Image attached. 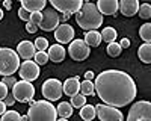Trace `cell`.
Returning a JSON list of instances; mask_svg holds the SVG:
<instances>
[{
	"mask_svg": "<svg viewBox=\"0 0 151 121\" xmlns=\"http://www.w3.org/2000/svg\"><path fill=\"white\" fill-rule=\"evenodd\" d=\"M70 17H71L70 14H62V15L59 17V21H67V20L70 18Z\"/></svg>",
	"mask_w": 151,
	"mask_h": 121,
	"instance_id": "cell-43",
	"label": "cell"
},
{
	"mask_svg": "<svg viewBox=\"0 0 151 121\" xmlns=\"http://www.w3.org/2000/svg\"><path fill=\"white\" fill-rule=\"evenodd\" d=\"M8 88H14V85L17 83V80L14 79V76H6V77H3V80H2Z\"/></svg>",
	"mask_w": 151,
	"mask_h": 121,
	"instance_id": "cell-34",
	"label": "cell"
},
{
	"mask_svg": "<svg viewBox=\"0 0 151 121\" xmlns=\"http://www.w3.org/2000/svg\"><path fill=\"white\" fill-rule=\"evenodd\" d=\"M137 55H139V59L144 64H151V44L144 42L137 50Z\"/></svg>",
	"mask_w": 151,
	"mask_h": 121,
	"instance_id": "cell-21",
	"label": "cell"
},
{
	"mask_svg": "<svg viewBox=\"0 0 151 121\" xmlns=\"http://www.w3.org/2000/svg\"><path fill=\"white\" fill-rule=\"evenodd\" d=\"M97 112H95V106L92 104H85L80 107V118L85 121H92L95 118Z\"/></svg>",
	"mask_w": 151,
	"mask_h": 121,
	"instance_id": "cell-22",
	"label": "cell"
},
{
	"mask_svg": "<svg viewBox=\"0 0 151 121\" xmlns=\"http://www.w3.org/2000/svg\"><path fill=\"white\" fill-rule=\"evenodd\" d=\"M41 20H42V14H41V12H33V14H30V20L27 23H32V24H35V26H40Z\"/></svg>",
	"mask_w": 151,
	"mask_h": 121,
	"instance_id": "cell-33",
	"label": "cell"
},
{
	"mask_svg": "<svg viewBox=\"0 0 151 121\" xmlns=\"http://www.w3.org/2000/svg\"><path fill=\"white\" fill-rule=\"evenodd\" d=\"M56 111H58V115L60 118H67L68 120L73 115V106L70 103H67V102H60L59 106L56 107Z\"/></svg>",
	"mask_w": 151,
	"mask_h": 121,
	"instance_id": "cell-23",
	"label": "cell"
},
{
	"mask_svg": "<svg viewBox=\"0 0 151 121\" xmlns=\"http://www.w3.org/2000/svg\"><path fill=\"white\" fill-rule=\"evenodd\" d=\"M52 8L58 12H64V14H77L79 9L83 6L82 0H50Z\"/></svg>",
	"mask_w": 151,
	"mask_h": 121,
	"instance_id": "cell-9",
	"label": "cell"
},
{
	"mask_svg": "<svg viewBox=\"0 0 151 121\" xmlns=\"http://www.w3.org/2000/svg\"><path fill=\"white\" fill-rule=\"evenodd\" d=\"M41 91H42L44 99L48 100V102H56L62 97V94H64V91H62V83L58 79H47L42 83Z\"/></svg>",
	"mask_w": 151,
	"mask_h": 121,
	"instance_id": "cell-7",
	"label": "cell"
},
{
	"mask_svg": "<svg viewBox=\"0 0 151 121\" xmlns=\"http://www.w3.org/2000/svg\"><path fill=\"white\" fill-rule=\"evenodd\" d=\"M21 8L29 11L30 14L33 12H42L47 8L45 0H21Z\"/></svg>",
	"mask_w": 151,
	"mask_h": 121,
	"instance_id": "cell-18",
	"label": "cell"
},
{
	"mask_svg": "<svg viewBox=\"0 0 151 121\" xmlns=\"http://www.w3.org/2000/svg\"><path fill=\"white\" fill-rule=\"evenodd\" d=\"M18 17H20L21 20H24V21H29V20H30V12L26 11V9H23V8H20V11H18Z\"/></svg>",
	"mask_w": 151,
	"mask_h": 121,
	"instance_id": "cell-35",
	"label": "cell"
},
{
	"mask_svg": "<svg viewBox=\"0 0 151 121\" xmlns=\"http://www.w3.org/2000/svg\"><path fill=\"white\" fill-rule=\"evenodd\" d=\"M118 9H121V14L124 17H133L134 14H137L139 2L137 0H121L118 2Z\"/></svg>",
	"mask_w": 151,
	"mask_h": 121,
	"instance_id": "cell-15",
	"label": "cell"
},
{
	"mask_svg": "<svg viewBox=\"0 0 151 121\" xmlns=\"http://www.w3.org/2000/svg\"><path fill=\"white\" fill-rule=\"evenodd\" d=\"M35 45L30 41H21L17 47V55L20 58H23L24 60H30L35 56Z\"/></svg>",
	"mask_w": 151,
	"mask_h": 121,
	"instance_id": "cell-16",
	"label": "cell"
},
{
	"mask_svg": "<svg viewBox=\"0 0 151 121\" xmlns=\"http://www.w3.org/2000/svg\"><path fill=\"white\" fill-rule=\"evenodd\" d=\"M119 45H121V48H127L129 45H130V40L129 38H124V40H121V42H118Z\"/></svg>",
	"mask_w": 151,
	"mask_h": 121,
	"instance_id": "cell-39",
	"label": "cell"
},
{
	"mask_svg": "<svg viewBox=\"0 0 151 121\" xmlns=\"http://www.w3.org/2000/svg\"><path fill=\"white\" fill-rule=\"evenodd\" d=\"M26 30H27L29 33H35V32L38 30V26H35V24H32V23H27V24H26Z\"/></svg>",
	"mask_w": 151,
	"mask_h": 121,
	"instance_id": "cell-38",
	"label": "cell"
},
{
	"mask_svg": "<svg viewBox=\"0 0 151 121\" xmlns=\"http://www.w3.org/2000/svg\"><path fill=\"white\" fill-rule=\"evenodd\" d=\"M137 14H139V17H141V18L148 20V18L151 17V6H150V3H142V5H139Z\"/></svg>",
	"mask_w": 151,
	"mask_h": 121,
	"instance_id": "cell-30",
	"label": "cell"
},
{
	"mask_svg": "<svg viewBox=\"0 0 151 121\" xmlns=\"http://www.w3.org/2000/svg\"><path fill=\"white\" fill-rule=\"evenodd\" d=\"M3 102H5L6 106H12V104L15 103V99H14V95H12V94H11V95L8 94V95L5 97V100H3Z\"/></svg>",
	"mask_w": 151,
	"mask_h": 121,
	"instance_id": "cell-37",
	"label": "cell"
},
{
	"mask_svg": "<svg viewBox=\"0 0 151 121\" xmlns=\"http://www.w3.org/2000/svg\"><path fill=\"white\" fill-rule=\"evenodd\" d=\"M97 9L100 14L104 15H116L118 14V0H98L97 2Z\"/></svg>",
	"mask_w": 151,
	"mask_h": 121,
	"instance_id": "cell-14",
	"label": "cell"
},
{
	"mask_svg": "<svg viewBox=\"0 0 151 121\" xmlns=\"http://www.w3.org/2000/svg\"><path fill=\"white\" fill-rule=\"evenodd\" d=\"M106 52H107V55L110 58H118L121 55V52H122V48H121V45L118 42H110V44H107Z\"/></svg>",
	"mask_w": 151,
	"mask_h": 121,
	"instance_id": "cell-26",
	"label": "cell"
},
{
	"mask_svg": "<svg viewBox=\"0 0 151 121\" xmlns=\"http://www.w3.org/2000/svg\"><path fill=\"white\" fill-rule=\"evenodd\" d=\"M2 18H3V11L0 9V20H2Z\"/></svg>",
	"mask_w": 151,
	"mask_h": 121,
	"instance_id": "cell-44",
	"label": "cell"
},
{
	"mask_svg": "<svg viewBox=\"0 0 151 121\" xmlns=\"http://www.w3.org/2000/svg\"><path fill=\"white\" fill-rule=\"evenodd\" d=\"M0 121H23V120H21V115L17 111H6L2 115V120Z\"/></svg>",
	"mask_w": 151,
	"mask_h": 121,
	"instance_id": "cell-29",
	"label": "cell"
},
{
	"mask_svg": "<svg viewBox=\"0 0 151 121\" xmlns=\"http://www.w3.org/2000/svg\"><path fill=\"white\" fill-rule=\"evenodd\" d=\"M56 121H68L67 118H59V120H56Z\"/></svg>",
	"mask_w": 151,
	"mask_h": 121,
	"instance_id": "cell-45",
	"label": "cell"
},
{
	"mask_svg": "<svg viewBox=\"0 0 151 121\" xmlns=\"http://www.w3.org/2000/svg\"><path fill=\"white\" fill-rule=\"evenodd\" d=\"M88 47H98L100 42H101V35H100L97 30H89L86 35H85V40Z\"/></svg>",
	"mask_w": 151,
	"mask_h": 121,
	"instance_id": "cell-20",
	"label": "cell"
},
{
	"mask_svg": "<svg viewBox=\"0 0 151 121\" xmlns=\"http://www.w3.org/2000/svg\"><path fill=\"white\" fill-rule=\"evenodd\" d=\"M73 107H82V106H85L86 104V97L83 95V94H76V95H73L71 97V103H70Z\"/></svg>",
	"mask_w": 151,
	"mask_h": 121,
	"instance_id": "cell-28",
	"label": "cell"
},
{
	"mask_svg": "<svg viewBox=\"0 0 151 121\" xmlns=\"http://www.w3.org/2000/svg\"><path fill=\"white\" fill-rule=\"evenodd\" d=\"M33 58H35V62L38 65H44V64L48 62V55L45 52H36Z\"/></svg>",
	"mask_w": 151,
	"mask_h": 121,
	"instance_id": "cell-32",
	"label": "cell"
},
{
	"mask_svg": "<svg viewBox=\"0 0 151 121\" xmlns=\"http://www.w3.org/2000/svg\"><path fill=\"white\" fill-rule=\"evenodd\" d=\"M48 59L52 60V62H62V60L65 59V48L62 47L60 44H55V45H50L48 48Z\"/></svg>",
	"mask_w": 151,
	"mask_h": 121,
	"instance_id": "cell-19",
	"label": "cell"
},
{
	"mask_svg": "<svg viewBox=\"0 0 151 121\" xmlns=\"http://www.w3.org/2000/svg\"><path fill=\"white\" fill-rule=\"evenodd\" d=\"M18 74L23 80L33 82L40 77V65L35 60H24L18 68Z\"/></svg>",
	"mask_w": 151,
	"mask_h": 121,
	"instance_id": "cell-12",
	"label": "cell"
},
{
	"mask_svg": "<svg viewBox=\"0 0 151 121\" xmlns=\"http://www.w3.org/2000/svg\"><path fill=\"white\" fill-rule=\"evenodd\" d=\"M5 112H6V104L3 100H0V115H3Z\"/></svg>",
	"mask_w": 151,
	"mask_h": 121,
	"instance_id": "cell-41",
	"label": "cell"
},
{
	"mask_svg": "<svg viewBox=\"0 0 151 121\" xmlns=\"http://www.w3.org/2000/svg\"><path fill=\"white\" fill-rule=\"evenodd\" d=\"M94 91L104 104L124 107L130 104L137 94L136 83L130 74L121 70H106L94 77Z\"/></svg>",
	"mask_w": 151,
	"mask_h": 121,
	"instance_id": "cell-1",
	"label": "cell"
},
{
	"mask_svg": "<svg viewBox=\"0 0 151 121\" xmlns=\"http://www.w3.org/2000/svg\"><path fill=\"white\" fill-rule=\"evenodd\" d=\"M94 77H95L94 71H86V73H85V80H92Z\"/></svg>",
	"mask_w": 151,
	"mask_h": 121,
	"instance_id": "cell-40",
	"label": "cell"
},
{
	"mask_svg": "<svg viewBox=\"0 0 151 121\" xmlns=\"http://www.w3.org/2000/svg\"><path fill=\"white\" fill-rule=\"evenodd\" d=\"M76 23L85 30H97L103 24V15L98 12L95 3H83L76 14Z\"/></svg>",
	"mask_w": 151,
	"mask_h": 121,
	"instance_id": "cell-2",
	"label": "cell"
},
{
	"mask_svg": "<svg viewBox=\"0 0 151 121\" xmlns=\"http://www.w3.org/2000/svg\"><path fill=\"white\" fill-rule=\"evenodd\" d=\"M100 35H101V41H104V42H107V44L115 42L116 36H118L116 30L113 29V27H104V29H103V32L100 33Z\"/></svg>",
	"mask_w": 151,
	"mask_h": 121,
	"instance_id": "cell-24",
	"label": "cell"
},
{
	"mask_svg": "<svg viewBox=\"0 0 151 121\" xmlns=\"http://www.w3.org/2000/svg\"><path fill=\"white\" fill-rule=\"evenodd\" d=\"M95 112L100 121H124V115L119 109L107 104H97Z\"/></svg>",
	"mask_w": 151,
	"mask_h": 121,
	"instance_id": "cell-11",
	"label": "cell"
},
{
	"mask_svg": "<svg viewBox=\"0 0 151 121\" xmlns=\"http://www.w3.org/2000/svg\"><path fill=\"white\" fill-rule=\"evenodd\" d=\"M91 53V48L86 45V42L83 40H73L70 42L68 47V55L71 56L73 60H77V62H82L85 60Z\"/></svg>",
	"mask_w": 151,
	"mask_h": 121,
	"instance_id": "cell-8",
	"label": "cell"
},
{
	"mask_svg": "<svg viewBox=\"0 0 151 121\" xmlns=\"http://www.w3.org/2000/svg\"><path fill=\"white\" fill-rule=\"evenodd\" d=\"M58 111L48 100L35 102L27 111V121H56Z\"/></svg>",
	"mask_w": 151,
	"mask_h": 121,
	"instance_id": "cell-3",
	"label": "cell"
},
{
	"mask_svg": "<svg viewBox=\"0 0 151 121\" xmlns=\"http://www.w3.org/2000/svg\"><path fill=\"white\" fill-rule=\"evenodd\" d=\"M3 6H5V9H12V2H11V0H5V2H3Z\"/></svg>",
	"mask_w": 151,
	"mask_h": 121,
	"instance_id": "cell-42",
	"label": "cell"
},
{
	"mask_svg": "<svg viewBox=\"0 0 151 121\" xmlns=\"http://www.w3.org/2000/svg\"><path fill=\"white\" fill-rule=\"evenodd\" d=\"M73 36H74V29L70 24H59L55 30V38L56 41L62 45V44H68L73 41Z\"/></svg>",
	"mask_w": 151,
	"mask_h": 121,
	"instance_id": "cell-13",
	"label": "cell"
},
{
	"mask_svg": "<svg viewBox=\"0 0 151 121\" xmlns=\"http://www.w3.org/2000/svg\"><path fill=\"white\" fill-rule=\"evenodd\" d=\"M80 94H83L85 97L95 94V91H94V82L92 80H83L80 83Z\"/></svg>",
	"mask_w": 151,
	"mask_h": 121,
	"instance_id": "cell-25",
	"label": "cell"
},
{
	"mask_svg": "<svg viewBox=\"0 0 151 121\" xmlns=\"http://www.w3.org/2000/svg\"><path fill=\"white\" fill-rule=\"evenodd\" d=\"M125 121H151V103L145 100L133 103Z\"/></svg>",
	"mask_w": 151,
	"mask_h": 121,
	"instance_id": "cell-5",
	"label": "cell"
},
{
	"mask_svg": "<svg viewBox=\"0 0 151 121\" xmlns=\"http://www.w3.org/2000/svg\"><path fill=\"white\" fill-rule=\"evenodd\" d=\"M35 48H38V52H45V48H48V41L44 38V36H38L33 42Z\"/></svg>",
	"mask_w": 151,
	"mask_h": 121,
	"instance_id": "cell-31",
	"label": "cell"
},
{
	"mask_svg": "<svg viewBox=\"0 0 151 121\" xmlns=\"http://www.w3.org/2000/svg\"><path fill=\"white\" fill-rule=\"evenodd\" d=\"M139 36L147 42V44H150V41H151V24H142L141 26V29H139Z\"/></svg>",
	"mask_w": 151,
	"mask_h": 121,
	"instance_id": "cell-27",
	"label": "cell"
},
{
	"mask_svg": "<svg viewBox=\"0 0 151 121\" xmlns=\"http://www.w3.org/2000/svg\"><path fill=\"white\" fill-rule=\"evenodd\" d=\"M21 62L17 52L8 47H0V76H14L18 71Z\"/></svg>",
	"mask_w": 151,
	"mask_h": 121,
	"instance_id": "cell-4",
	"label": "cell"
},
{
	"mask_svg": "<svg viewBox=\"0 0 151 121\" xmlns=\"http://www.w3.org/2000/svg\"><path fill=\"white\" fill-rule=\"evenodd\" d=\"M12 95H14L15 102L29 103L33 99V95H35V86L30 82L20 80V82H17L14 85V88H12Z\"/></svg>",
	"mask_w": 151,
	"mask_h": 121,
	"instance_id": "cell-6",
	"label": "cell"
},
{
	"mask_svg": "<svg viewBox=\"0 0 151 121\" xmlns=\"http://www.w3.org/2000/svg\"><path fill=\"white\" fill-rule=\"evenodd\" d=\"M62 91L64 94H67L68 97H73L76 94L80 92V80L79 77H70L62 83Z\"/></svg>",
	"mask_w": 151,
	"mask_h": 121,
	"instance_id": "cell-17",
	"label": "cell"
},
{
	"mask_svg": "<svg viewBox=\"0 0 151 121\" xmlns=\"http://www.w3.org/2000/svg\"><path fill=\"white\" fill-rule=\"evenodd\" d=\"M42 20L40 23L38 29H41L44 32H50V30H56V27L59 26V14L58 11H55L53 8H48V9H44L42 12Z\"/></svg>",
	"mask_w": 151,
	"mask_h": 121,
	"instance_id": "cell-10",
	"label": "cell"
},
{
	"mask_svg": "<svg viewBox=\"0 0 151 121\" xmlns=\"http://www.w3.org/2000/svg\"><path fill=\"white\" fill-rule=\"evenodd\" d=\"M6 95H8V86L3 82H0V100H5Z\"/></svg>",
	"mask_w": 151,
	"mask_h": 121,
	"instance_id": "cell-36",
	"label": "cell"
}]
</instances>
